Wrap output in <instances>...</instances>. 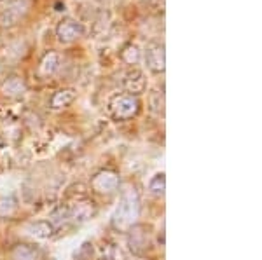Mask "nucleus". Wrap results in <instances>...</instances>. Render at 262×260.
<instances>
[{
    "label": "nucleus",
    "mask_w": 262,
    "mask_h": 260,
    "mask_svg": "<svg viewBox=\"0 0 262 260\" xmlns=\"http://www.w3.org/2000/svg\"><path fill=\"white\" fill-rule=\"evenodd\" d=\"M140 217V196L133 185H126L121 192V199L116 211L112 213V227L119 232H126L137 224Z\"/></svg>",
    "instance_id": "obj_1"
},
{
    "label": "nucleus",
    "mask_w": 262,
    "mask_h": 260,
    "mask_svg": "<svg viewBox=\"0 0 262 260\" xmlns=\"http://www.w3.org/2000/svg\"><path fill=\"white\" fill-rule=\"evenodd\" d=\"M107 107L114 121L124 123V121H129L138 115L142 103L137 96H131L128 93H117L108 100Z\"/></svg>",
    "instance_id": "obj_2"
},
{
    "label": "nucleus",
    "mask_w": 262,
    "mask_h": 260,
    "mask_svg": "<svg viewBox=\"0 0 262 260\" xmlns=\"http://www.w3.org/2000/svg\"><path fill=\"white\" fill-rule=\"evenodd\" d=\"M119 187H121V177L114 170H100L91 178V188L96 194L111 196L114 192L119 191Z\"/></svg>",
    "instance_id": "obj_3"
},
{
    "label": "nucleus",
    "mask_w": 262,
    "mask_h": 260,
    "mask_svg": "<svg viewBox=\"0 0 262 260\" xmlns=\"http://www.w3.org/2000/svg\"><path fill=\"white\" fill-rule=\"evenodd\" d=\"M28 9H30V2L28 0H9L0 11V27L11 28L18 25L21 19L27 16Z\"/></svg>",
    "instance_id": "obj_4"
},
{
    "label": "nucleus",
    "mask_w": 262,
    "mask_h": 260,
    "mask_svg": "<svg viewBox=\"0 0 262 260\" xmlns=\"http://www.w3.org/2000/svg\"><path fill=\"white\" fill-rule=\"evenodd\" d=\"M84 33H86L84 25L74 18H63L56 25V39L60 44H74L75 40L84 37Z\"/></svg>",
    "instance_id": "obj_5"
},
{
    "label": "nucleus",
    "mask_w": 262,
    "mask_h": 260,
    "mask_svg": "<svg viewBox=\"0 0 262 260\" xmlns=\"http://www.w3.org/2000/svg\"><path fill=\"white\" fill-rule=\"evenodd\" d=\"M145 65L152 74L159 75L166 70V51L161 42H149L145 48Z\"/></svg>",
    "instance_id": "obj_6"
},
{
    "label": "nucleus",
    "mask_w": 262,
    "mask_h": 260,
    "mask_svg": "<svg viewBox=\"0 0 262 260\" xmlns=\"http://www.w3.org/2000/svg\"><path fill=\"white\" fill-rule=\"evenodd\" d=\"M126 232H128V246L131 253L137 257L145 255V251L149 250V229L145 225L135 224Z\"/></svg>",
    "instance_id": "obj_7"
},
{
    "label": "nucleus",
    "mask_w": 262,
    "mask_h": 260,
    "mask_svg": "<svg viewBox=\"0 0 262 260\" xmlns=\"http://www.w3.org/2000/svg\"><path fill=\"white\" fill-rule=\"evenodd\" d=\"M0 93L9 100H19L28 93V84L21 75H7L0 82Z\"/></svg>",
    "instance_id": "obj_8"
},
{
    "label": "nucleus",
    "mask_w": 262,
    "mask_h": 260,
    "mask_svg": "<svg viewBox=\"0 0 262 260\" xmlns=\"http://www.w3.org/2000/svg\"><path fill=\"white\" fill-rule=\"evenodd\" d=\"M96 204L93 201H77L67 208V220H72L74 224H84L91 220L96 215Z\"/></svg>",
    "instance_id": "obj_9"
},
{
    "label": "nucleus",
    "mask_w": 262,
    "mask_h": 260,
    "mask_svg": "<svg viewBox=\"0 0 262 260\" xmlns=\"http://www.w3.org/2000/svg\"><path fill=\"white\" fill-rule=\"evenodd\" d=\"M122 87L126 89V93L131 96H140L147 91V77L140 68H131L126 72L124 79H122Z\"/></svg>",
    "instance_id": "obj_10"
},
{
    "label": "nucleus",
    "mask_w": 262,
    "mask_h": 260,
    "mask_svg": "<svg viewBox=\"0 0 262 260\" xmlns=\"http://www.w3.org/2000/svg\"><path fill=\"white\" fill-rule=\"evenodd\" d=\"M44 253L37 245L32 243H18L9 250V260H42Z\"/></svg>",
    "instance_id": "obj_11"
},
{
    "label": "nucleus",
    "mask_w": 262,
    "mask_h": 260,
    "mask_svg": "<svg viewBox=\"0 0 262 260\" xmlns=\"http://www.w3.org/2000/svg\"><path fill=\"white\" fill-rule=\"evenodd\" d=\"M77 98V93L72 87H61L56 89L49 98V108L51 110H63V108L70 107L72 103Z\"/></svg>",
    "instance_id": "obj_12"
},
{
    "label": "nucleus",
    "mask_w": 262,
    "mask_h": 260,
    "mask_svg": "<svg viewBox=\"0 0 262 260\" xmlns=\"http://www.w3.org/2000/svg\"><path fill=\"white\" fill-rule=\"evenodd\" d=\"M60 65H61V56H60V53H56V51H48V53L44 54V56L40 58L39 68H37V74H39L40 77H51V75H54V74L58 72Z\"/></svg>",
    "instance_id": "obj_13"
},
{
    "label": "nucleus",
    "mask_w": 262,
    "mask_h": 260,
    "mask_svg": "<svg viewBox=\"0 0 262 260\" xmlns=\"http://www.w3.org/2000/svg\"><path fill=\"white\" fill-rule=\"evenodd\" d=\"M28 232L39 240H49L54 234V225L49 220H37L28 225Z\"/></svg>",
    "instance_id": "obj_14"
},
{
    "label": "nucleus",
    "mask_w": 262,
    "mask_h": 260,
    "mask_svg": "<svg viewBox=\"0 0 262 260\" xmlns=\"http://www.w3.org/2000/svg\"><path fill=\"white\" fill-rule=\"evenodd\" d=\"M121 60L126 63V65H129V66H135V65H138L142 60V51H140V48H138L137 44H133V42H128V44L124 45V48L121 49Z\"/></svg>",
    "instance_id": "obj_15"
},
{
    "label": "nucleus",
    "mask_w": 262,
    "mask_h": 260,
    "mask_svg": "<svg viewBox=\"0 0 262 260\" xmlns=\"http://www.w3.org/2000/svg\"><path fill=\"white\" fill-rule=\"evenodd\" d=\"M149 191L154 196H164V191H166V177H164V173H156L150 178Z\"/></svg>",
    "instance_id": "obj_16"
},
{
    "label": "nucleus",
    "mask_w": 262,
    "mask_h": 260,
    "mask_svg": "<svg viewBox=\"0 0 262 260\" xmlns=\"http://www.w3.org/2000/svg\"><path fill=\"white\" fill-rule=\"evenodd\" d=\"M18 209V201L14 198H4L0 199V215L2 217H9Z\"/></svg>",
    "instance_id": "obj_17"
},
{
    "label": "nucleus",
    "mask_w": 262,
    "mask_h": 260,
    "mask_svg": "<svg viewBox=\"0 0 262 260\" xmlns=\"http://www.w3.org/2000/svg\"><path fill=\"white\" fill-rule=\"evenodd\" d=\"M150 107L156 114H161V112L164 110V94L154 91V93L150 94Z\"/></svg>",
    "instance_id": "obj_18"
},
{
    "label": "nucleus",
    "mask_w": 262,
    "mask_h": 260,
    "mask_svg": "<svg viewBox=\"0 0 262 260\" xmlns=\"http://www.w3.org/2000/svg\"><path fill=\"white\" fill-rule=\"evenodd\" d=\"M91 255H93V245L91 243H84L77 253H75V260H90Z\"/></svg>",
    "instance_id": "obj_19"
},
{
    "label": "nucleus",
    "mask_w": 262,
    "mask_h": 260,
    "mask_svg": "<svg viewBox=\"0 0 262 260\" xmlns=\"http://www.w3.org/2000/svg\"><path fill=\"white\" fill-rule=\"evenodd\" d=\"M107 260H126V257L119 246H111V253L107 255Z\"/></svg>",
    "instance_id": "obj_20"
},
{
    "label": "nucleus",
    "mask_w": 262,
    "mask_h": 260,
    "mask_svg": "<svg viewBox=\"0 0 262 260\" xmlns=\"http://www.w3.org/2000/svg\"><path fill=\"white\" fill-rule=\"evenodd\" d=\"M0 48H4V39H2V35H0Z\"/></svg>",
    "instance_id": "obj_21"
},
{
    "label": "nucleus",
    "mask_w": 262,
    "mask_h": 260,
    "mask_svg": "<svg viewBox=\"0 0 262 260\" xmlns=\"http://www.w3.org/2000/svg\"><path fill=\"white\" fill-rule=\"evenodd\" d=\"M0 145H2V135H0Z\"/></svg>",
    "instance_id": "obj_22"
},
{
    "label": "nucleus",
    "mask_w": 262,
    "mask_h": 260,
    "mask_svg": "<svg viewBox=\"0 0 262 260\" xmlns=\"http://www.w3.org/2000/svg\"><path fill=\"white\" fill-rule=\"evenodd\" d=\"M100 260H107V258H100Z\"/></svg>",
    "instance_id": "obj_23"
}]
</instances>
